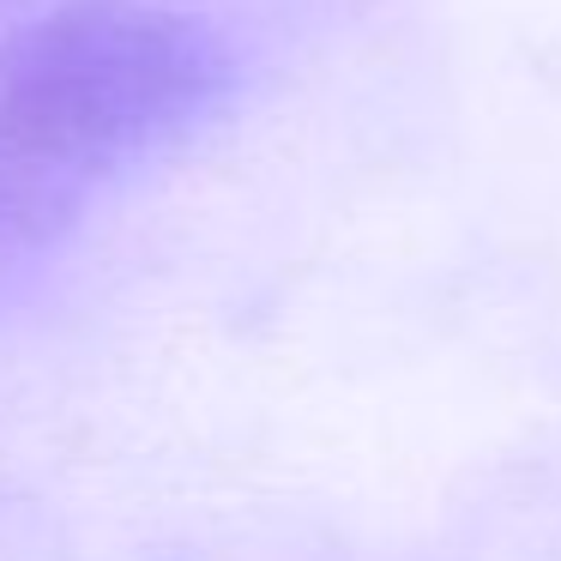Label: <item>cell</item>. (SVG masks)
I'll list each match as a JSON object with an SVG mask.
<instances>
[{
    "label": "cell",
    "mask_w": 561,
    "mask_h": 561,
    "mask_svg": "<svg viewBox=\"0 0 561 561\" xmlns=\"http://www.w3.org/2000/svg\"><path fill=\"white\" fill-rule=\"evenodd\" d=\"M224 91V37L158 0H73L0 31V266L194 134Z\"/></svg>",
    "instance_id": "6da1fadb"
}]
</instances>
